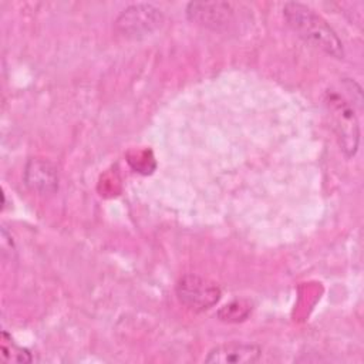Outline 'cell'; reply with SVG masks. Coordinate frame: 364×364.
I'll use <instances>...</instances> for the list:
<instances>
[{"mask_svg":"<svg viewBox=\"0 0 364 364\" xmlns=\"http://www.w3.org/2000/svg\"><path fill=\"white\" fill-rule=\"evenodd\" d=\"M283 17L287 26L311 47L334 58L344 57V47L337 33L309 6L299 1H287L283 6Z\"/></svg>","mask_w":364,"mask_h":364,"instance_id":"obj_1","label":"cell"},{"mask_svg":"<svg viewBox=\"0 0 364 364\" xmlns=\"http://www.w3.org/2000/svg\"><path fill=\"white\" fill-rule=\"evenodd\" d=\"M324 102L331 117L340 149L347 158L354 156L360 142V125L353 105L334 91L326 92Z\"/></svg>","mask_w":364,"mask_h":364,"instance_id":"obj_2","label":"cell"},{"mask_svg":"<svg viewBox=\"0 0 364 364\" xmlns=\"http://www.w3.org/2000/svg\"><path fill=\"white\" fill-rule=\"evenodd\" d=\"M164 23L162 11L148 3H135L124 9L117 20V31L129 40H141L155 33Z\"/></svg>","mask_w":364,"mask_h":364,"instance_id":"obj_3","label":"cell"},{"mask_svg":"<svg viewBox=\"0 0 364 364\" xmlns=\"http://www.w3.org/2000/svg\"><path fill=\"white\" fill-rule=\"evenodd\" d=\"M178 300L189 310L200 313L209 310L220 300L219 286L199 274H185L182 276L175 287Z\"/></svg>","mask_w":364,"mask_h":364,"instance_id":"obj_4","label":"cell"},{"mask_svg":"<svg viewBox=\"0 0 364 364\" xmlns=\"http://www.w3.org/2000/svg\"><path fill=\"white\" fill-rule=\"evenodd\" d=\"M186 17L212 31H226L235 21V9L228 1H191L186 6Z\"/></svg>","mask_w":364,"mask_h":364,"instance_id":"obj_5","label":"cell"},{"mask_svg":"<svg viewBox=\"0 0 364 364\" xmlns=\"http://www.w3.org/2000/svg\"><path fill=\"white\" fill-rule=\"evenodd\" d=\"M27 188L38 195H53L58 191V171L47 159L30 158L23 172Z\"/></svg>","mask_w":364,"mask_h":364,"instance_id":"obj_6","label":"cell"},{"mask_svg":"<svg viewBox=\"0 0 364 364\" xmlns=\"http://www.w3.org/2000/svg\"><path fill=\"white\" fill-rule=\"evenodd\" d=\"M262 348L252 343L232 341L213 347L205 361L209 364H250L260 358Z\"/></svg>","mask_w":364,"mask_h":364,"instance_id":"obj_7","label":"cell"},{"mask_svg":"<svg viewBox=\"0 0 364 364\" xmlns=\"http://www.w3.org/2000/svg\"><path fill=\"white\" fill-rule=\"evenodd\" d=\"M252 313V304L247 300H233L223 307H220L216 313L218 318L225 323H239L246 320Z\"/></svg>","mask_w":364,"mask_h":364,"instance_id":"obj_8","label":"cell"},{"mask_svg":"<svg viewBox=\"0 0 364 364\" xmlns=\"http://www.w3.org/2000/svg\"><path fill=\"white\" fill-rule=\"evenodd\" d=\"M0 350H1L3 361H6V363L24 364V363H31L33 361L31 353L27 348H23V347L17 346L6 331L1 333Z\"/></svg>","mask_w":364,"mask_h":364,"instance_id":"obj_9","label":"cell"}]
</instances>
